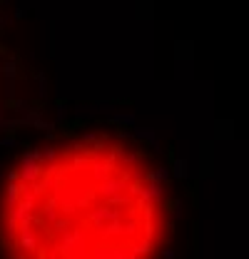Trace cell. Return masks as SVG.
<instances>
[{"label":"cell","instance_id":"obj_1","mask_svg":"<svg viewBox=\"0 0 249 259\" xmlns=\"http://www.w3.org/2000/svg\"><path fill=\"white\" fill-rule=\"evenodd\" d=\"M167 229L157 169L110 135L32 150L0 187L3 259H157Z\"/></svg>","mask_w":249,"mask_h":259},{"label":"cell","instance_id":"obj_2","mask_svg":"<svg viewBox=\"0 0 249 259\" xmlns=\"http://www.w3.org/2000/svg\"><path fill=\"white\" fill-rule=\"evenodd\" d=\"M18 80H20V67L15 50L8 37V18L0 5V132L10 127V115H15L18 105Z\"/></svg>","mask_w":249,"mask_h":259}]
</instances>
